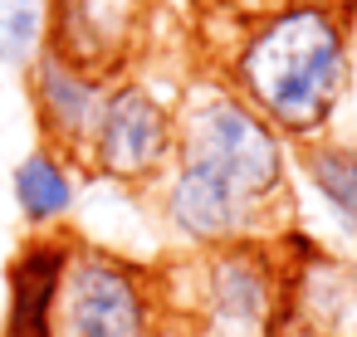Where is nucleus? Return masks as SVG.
Here are the masks:
<instances>
[{
    "label": "nucleus",
    "mask_w": 357,
    "mask_h": 337,
    "mask_svg": "<svg viewBox=\"0 0 357 337\" xmlns=\"http://www.w3.org/2000/svg\"><path fill=\"white\" fill-rule=\"evenodd\" d=\"M147 196L181 254L279 240L294 230L289 142L225 79H196L176 98L172 166Z\"/></svg>",
    "instance_id": "f257e3e1"
},
{
    "label": "nucleus",
    "mask_w": 357,
    "mask_h": 337,
    "mask_svg": "<svg viewBox=\"0 0 357 337\" xmlns=\"http://www.w3.org/2000/svg\"><path fill=\"white\" fill-rule=\"evenodd\" d=\"M220 79L289 147L328 137L352 88L347 15L333 0H284L264 15H250L220 59Z\"/></svg>",
    "instance_id": "f03ea898"
},
{
    "label": "nucleus",
    "mask_w": 357,
    "mask_h": 337,
    "mask_svg": "<svg viewBox=\"0 0 357 337\" xmlns=\"http://www.w3.org/2000/svg\"><path fill=\"white\" fill-rule=\"evenodd\" d=\"M157 274L172 322L196 337H274L289 308V264L274 240L186 249Z\"/></svg>",
    "instance_id": "7ed1b4c3"
},
{
    "label": "nucleus",
    "mask_w": 357,
    "mask_h": 337,
    "mask_svg": "<svg viewBox=\"0 0 357 337\" xmlns=\"http://www.w3.org/2000/svg\"><path fill=\"white\" fill-rule=\"evenodd\" d=\"M167 332H172V313L157 269L69 240L64 274L54 288L50 337H167Z\"/></svg>",
    "instance_id": "20e7f679"
},
{
    "label": "nucleus",
    "mask_w": 357,
    "mask_h": 337,
    "mask_svg": "<svg viewBox=\"0 0 357 337\" xmlns=\"http://www.w3.org/2000/svg\"><path fill=\"white\" fill-rule=\"evenodd\" d=\"M172 147H176V98H162L152 84L123 74L103 93V108L79 166L113 186L152 191L172 166Z\"/></svg>",
    "instance_id": "39448f33"
},
{
    "label": "nucleus",
    "mask_w": 357,
    "mask_h": 337,
    "mask_svg": "<svg viewBox=\"0 0 357 337\" xmlns=\"http://www.w3.org/2000/svg\"><path fill=\"white\" fill-rule=\"evenodd\" d=\"M152 0H50V45L93 79H123L142 49Z\"/></svg>",
    "instance_id": "423d86ee"
},
{
    "label": "nucleus",
    "mask_w": 357,
    "mask_h": 337,
    "mask_svg": "<svg viewBox=\"0 0 357 337\" xmlns=\"http://www.w3.org/2000/svg\"><path fill=\"white\" fill-rule=\"evenodd\" d=\"M25 79H30V113L40 127V147H54L69 162H84L103 93H108V79L84 74L79 64L59 59L54 49H45L25 69Z\"/></svg>",
    "instance_id": "0eeeda50"
},
{
    "label": "nucleus",
    "mask_w": 357,
    "mask_h": 337,
    "mask_svg": "<svg viewBox=\"0 0 357 337\" xmlns=\"http://www.w3.org/2000/svg\"><path fill=\"white\" fill-rule=\"evenodd\" d=\"M79 162H69L64 152L54 147H35L15 162L10 171V196H15V210L20 220L35 230V235H59L64 220L74 215L79 205Z\"/></svg>",
    "instance_id": "6e6552de"
},
{
    "label": "nucleus",
    "mask_w": 357,
    "mask_h": 337,
    "mask_svg": "<svg viewBox=\"0 0 357 337\" xmlns=\"http://www.w3.org/2000/svg\"><path fill=\"white\" fill-rule=\"evenodd\" d=\"M69 235H35L20 259L10 264V313H6V337H50V313H54V288L64 274Z\"/></svg>",
    "instance_id": "1a4fd4ad"
},
{
    "label": "nucleus",
    "mask_w": 357,
    "mask_h": 337,
    "mask_svg": "<svg viewBox=\"0 0 357 337\" xmlns=\"http://www.w3.org/2000/svg\"><path fill=\"white\" fill-rule=\"evenodd\" d=\"M294 166L308 181V191L323 201L333 225L357 244V142L347 137H313L294 147Z\"/></svg>",
    "instance_id": "9d476101"
},
{
    "label": "nucleus",
    "mask_w": 357,
    "mask_h": 337,
    "mask_svg": "<svg viewBox=\"0 0 357 337\" xmlns=\"http://www.w3.org/2000/svg\"><path fill=\"white\" fill-rule=\"evenodd\" d=\"M50 45V0H0V64L30 69Z\"/></svg>",
    "instance_id": "9b49d317"
},
{
    "label": "nucleus",
    "mask_w": 357,
    "mask_h": 337,
    "mask_svg": "<svg viewBox=\"0 0 357 337\" xmlns=\"http://www.w3.org/2000/svg\"><path fill=\"white\" fill-rule=\"evenodd\" d=\"M274 337H357V332H323V327H313V322H298V318L284 308V318H279Z\"/></svg>",
    "instance_id": "f8f14e48"
},
{
    "label": "nucleus",
    "mask_w": 357,
    "mask_h": 337,
    "mask_svg": "<svg viewBox=\"0 0 357 337\" xmlns=\"http://www.w3.org/2000/svg\"><path fill=\"white\" fill-rule=\"evenodd\" d=\"M206 6H215V10H230V15L250 20V15H264V10L284 6V0H206Z\"/></svg>",
    "instance_id": "ddd939ff"
},
{
    "label": "nucleus",
    "mask_w": 357,
    "mask_h": 337,
    "mask_svg": "<svg viewBox=\"0 0 357 337\" xmlns=\"http://www.w3.org/2000/svg\"><path fill=\"white\" fill-rule=\"evenodd\" d=\"M167 337H196V332H186V327H176V322H172V332H167Z\"/></svg>",
    "instance_id": "4468645a"
}]
</instances>
